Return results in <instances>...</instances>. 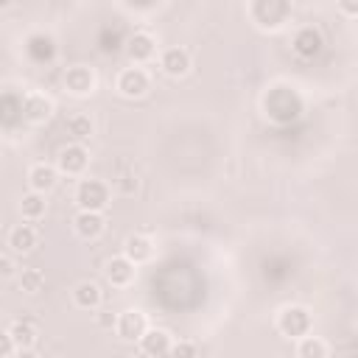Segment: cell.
<instances>
[{"instance_id":"22","label":"cell","mask_w":358,"mask_h":358,"mask_svg":"<svg viewBox=\"0 0 358 358\" xmlns=\"http://www.w3.org/2000/svg\"><path fill=\"white\" fill-rule=\"evenodd\" d=\"M20 213H22V218H31V221L42 218L45 215V196L42 193H25L20 199Z\"/></svg>"},{"instance_id":"7","label":"cell","mask_w":358,"mask_h":358,"mask_svg":"<svg viewBox=\"0 0 358 358\" xmlns=\"http://www.w3.org/2000/svg\"><path fill=\"white\" fill-rule=\"evenodd\" d=\"M25 53H28L31 62L48 64V62H53V56H56V42H53V36H48V34H31V36L25 39Z\"/></svg>"},{"instance_id":"12","label":"cell","mask_w":358,"mask_h":358,"mask_svg":"<svg viewBox=\"0 0 358 358\" xmlns=\"http://www.w3.org/2000/svg\"><path fill=\"white\" fill-rule=\"evenodd\" d=\"M171 347H173V341H171V336H168L165 330H145V336L140 338V350H143L145 355H151V358L168 355Z\"/></svg>"},{"instance_id":"3","label":"cell","mask_w":358,"mask_h":358,"mask_svg":"<svg viewBox=\"0 0 358 358\" xmlns=\"http://www.w3.org/2000/svg\"><path fill=\"white\" fill-rule=\"evenodd\" d=\"M76 201H78L81 210L101 213L109 204V187H106V182H101V179H81L78 187H76Z\"/></svg>"},{"instance_id":"21","label":"cell","mask_w":358,"mask_h":358,"mask_svg":"<svg viewBox=\"0 0 358 358\" xmlns=\"http://www.w3.org/2000/svg\"><path fill=\"white\" fill-rule=\"evenodd\" d=\"M6 333L17 341V347H31V344L36 341V324H34L31 319H17V322H11Z\"/></svg>"},{"instance_id":"25","label":"cell","mask_w":358,"mask_h":358,"mask_svg":"<svg viewBox=\"0 0 358 358\" xmlns=\"http://www.w3.org/2000/svg\"><path fill=\"white\" fill-rule=\"evenodd\" d=\"M22 103H25V98H17L14 92H6V95H3V106H0V109H3V115H0V117H3V123H6V126H11L17 115L22 117Z\"/></svg>"},{"instance_id":"14","label":"cell","mask_w":358,"mask_h":358,"mask_svg":"<svg viewBox=\"0 0 358 358\" xmlns=\"http://www.w3.org/2000/svg\"><path fill=\"white\" fill-rule=\"evenodd\" d=\"M73 227L81 238H98L103 232V215L101 213H90V210H81L76 218H73Z\"/></svg>"},{"instance_id":"31","label":"cell","mask_w":358,"mask_h":358,"mask_svg":"<svg viewBox=\"0 0 358 358\" xmlns=\"http://www.w3.org/2000/svg\"><path fill=\"white\" fill-rule=\"evenodd\" d=\"M0 271H3V274H6V277H8V274H11V271H14V266H11V257H6V255H3V257H0Z\"/></svg>"},{"instance_id":"33","label":"cell","mask_w":358,"mask_h":358,"mask_svg":"<svg viewBox=\"0 0 358 358\" xmlns=\"http://www.w3.org/2000/svg\"><path fill=\"white\" fill-rule=\"evenodd\" d=\"M17 358H39V355H36V352H34L31 347H20V352H17Z\"/></svg>"},{"instance_id":"11","label":"cell","mask_w":358,"mask_h":358,"mask_svg":"<svg viewBox=\"0 0 358 358\" xmlns=\"http://www.w3.org/2000/svg\"><path fill=\"white\" fill-rule=\"evenodd\" d=\"M50 115H53V103H50L45 95H39V92L25 95V103H22V117H25L28 123H45Z\"/></svg>"},{"instance_id":"15","label":"cell","mask_w":358,"mask_h":358,"mask_svg":"<svg viewBox=\"0 0 358 358\" xmlns=\"http://www.w3.org/2000/svg\"><path fill=\"white\" fill-rule=\"evenodd\" d=\"M162 70L168 76H185L190 70V56L185 48H168L162 53Z\"/></svg>"},{"instance_id":"32","label":"cell","mask_w":358,"mask_h":358,"mask_svg":"<svg viewBox=\"0 0 358 358\" xmlns=\"http://www.w3.org/2000/svg\"><path fill=\"white\" fill-rule=\"evenodd\" d=\"M98 324H101V327H112V324H117V322H115V316L101 313V316H98Z\"/></svg>"},{"instance_id":"30","label":"cell","mask_w":358,"mask_h":358,"mask_svg":"<svg viewBox=\"0 0 358 358\" xmlns=\"http://www.w3.org/2000/svg\"><path fill=\"white\" fill-rule=\"evenodd\" d=\"M338 8H341L344 14H358V3H355V0H341Z\"/></svg>"},{"instance_id":"5","label":"cell","mask_w":358,"mask_h":358,"mask_svg":"<svg viewBox=\"0 0 358 358\" xmlns=\"http://www.w3.org/2000/svg\"><path fill=\"white\" fill-rule=\"evenodd\" d=\"M117 90L126 95V98H140L148 92V73L140 70V67H126L120 76H117Z\"/></svg>"},{"instance_id":"1","label":"cell","mask_w":358,"mask_h":358,"mask_svg":"<svg viewBox=\"0 0 358 358\" xmlns=\"http://www.w3.org/2000/svg\"><path fill=\"white\" fill-rule=\"evenodd\" d=\"M263 103H266L268 117L277 120V123H291V120H296L299 112H302V98H299L294 90H288V87H274V90H268V95H266Z\"/></svg>"},{"instance_id":"19","label":"cell","mask_w":358,"mask_h":358,"mask_svg":"<svg viewBox=\"0 0 358 358\" xmlns=\"http://www.w3.org/2000/svg\"><path fill=\"white\" fill-rule=\"evenodd\" d=\"M28 182H31L34 193H45L56 185V168L53 165H34L28 173Z\"/></svg>"},{"instance_id":"23","label":"cell","mask_w":358,"mask_h":358,"mask_svg":"<svg viewBox=\"0 0 358 358\" xmlns=\"http://www.w3.org/2000/svg\"><path fill=\"white\" fill-rule=\"evenodd\" d=\"M296 355H299V358H324V355H327V347H324L322 338H316V336H305V338H299Z\"/></svg>"},{"instance_id":"6","label":"cell","mask_w":358,"mask_h":358,"mask_svg":"<svg viewBox=\"0 0 358 358\" xmlns=\"http://www.w3.org/2000/svg\"><path fill=\"white\" fill-rule=\"evenodd\" d=\"M87 148L81 145V143H73V145H64L62 151H59V159H56V165H59V171L62 173H67V176H76V173H81L84 168H87Z\"/></svg>"},{"instance_id":"4","label":"cell","mask_w":358,"mask_h":358,"mask_svg":"<svg viewBox=\"0 0 358 358\" xmlns=\"http://www.w3.org/2000/svg\"><path fill=\"white\" fill-rule=\"evenodd\" d=\"M310 324H313L310 310L302 308V305H288V308L280 313V319H277L280 333L288 336V338H305V336L310 333Z\"/></svg>"},{"instance_id":"13","label":"cell","mask_w":358,"mask_h":358,"mask_svg":"<svg viewBox=\"0 0 358 358\" xmlns=\"http://www.w3.org/2000/svg\"><path fill=\"white\" fill-rule=\"evenodd\" d=\"M106 280H109L112 285H129V282L134 280V263H131L126 255L112 257V260L106 263Z\"/></svg>"},{"instance_id":"18","label":"cell","mask_w":358,"mask_h":358,"mask_svg":"<svg viewBox=\"0 0 358 358\" xmlns=\"http://www.w3.org/2000/svg\"><path fill=\"white\" fill-rule=\"evenodd\" d=\"M8 246L14 249V252H31L34 246H36V229L31 227V224H20V227H14L11 232H8Z\"/></svg>"},{"instance_id":"2","label":"cell","mask_w":358,"mask_h":358,"mask_svg":"<svg viewBox=\"0 0 358 358\" xmlns=\"http://www.w3.org/2000/svg\"><path fill=\"white\" fill-rule=\"evenodd\" d=\"M249 14L260 28L274 31L291 17V6L285 0H257V3L249 6Z\"/></svg>"},{"instance_id":"20","label":"cell","mask_w":358,"mask_h":358,"mask_svg":"<svg viewBox=\"0 0 358 358\" xmlns=\"http://www.w3.org/2000/svg\"><path fill=\"white\" fill-rule=\"evenodd\" d=\"M73 302H76L78 308H84V310L98 308V305H101V288H98L95 282H78V285L73 288Z\"/></svg>"},{"instance_id":"10","label":"cell","mask_w":358,"mask_h":358,"mask_svg":"<svg viewBox=\"0 0 358 358\" xmlns=\"http://www.w3.org/2000/svg\"><path fill=\"white\" fill-rule=\"evenodd\" d=\"M115 327H117L120 338H126V341H134L137 338L140 341L145 336V316L140 310H123Z\"/></svg>"},{"instance_id":"16","label":"cell","mask_w":358,"mask_h":358,"mask_svg":"<svg viewBox=\"0 0 358 358\" xmlns=\"http://www.w3.org/2000/svg\"><path fill=\"white\" fill-rule=\"evenodd\" d=\"M151 252H154V246H151V241L145 238V235H129L126 238V243H123V255L137 266V263H145L148 257H151Z\"/></svg>"},{"instance_id":"9","label":"cell","mask_w":358,"mask_h":358,"mask_svg":"<svg viewBox=\"0 0 358 358\" xmlns=\"http://www.w3.org/2000/svg\"><path fill=\"white\" fill-rule=\"evenodd\" d=\"M64 87H67L73 95H87V92H92V87H95V76H92L90 67L76 64V67H70V70L64 73Z\"/></svg>"},{"instance_id":"28","label":"cell","mask_w":358,"mask_h":358,"mask_svg":"<svg viewBox=\"0 0 358 358\" xmlns=\"http://www.w3.org/2000/svg\"><path fill=\"white\" fill-rule=\"evenodd\" d=\"M115 185H117L123 193H131V190L137 187V179H134L131 173H123V176H117V179H115Z\"/></svg>"},{"instance_id":"17","label":"cell","mask_w":358,"mask_h":358,"mask_svg":"<svg viewBox=\"0 0 358 358\" xmlns=\"http://www.w3.org/2000/svg\"><path fill=\"white\" fill-rule=\"evenodd\" d=\"M154 39L148 36V34H134V36H129V42H126V53H129V59L131 62H145V59H151L154 56Z\"/></svg>"},{"instance_id":"26","label":"cell","mask_w":358,"mask_h":358,"mask_svg":"<svg viewBox=\"0 0 358 358\" xmlns=\"http://www.w3.org/2000/svg\"><path fill=\"white\" fill-rule=\"evenodd\" d=\"M42 285H45V274L39 268H22L20 271V288L25 294H36V291H42Z\"/></svg>"},{"instance_id":"29","label":"cell","mask_w":358,"mask_h":358,"mask_svg":"<svg viewBox=\"0 0 358 358\" xmlns=\"http://www.w3.org/2000/svg\"><path fill=\"white\" fill-rule=\"evenodd\" d=\"M3 347H0V352H3V358H14V347H17V341L8 336V333H3Z\"/></svg>"},{"instance_id":"27","label":"cell","mask_w":358,"mask_h":358,"mask_svg":"<svg viewBox=\"0 0 358 358\" xmlns=\"http://www.w3.org/2000/svg\"><path fill=\"white\" fill-rule=\"evenodd\" d=\"M168 358H196V344L193 341H176L171 347Z\"/></svg>"},{"instance_id":"24","label":"cell","mask_w":358,"mask_h":358,"mask_svg":"<svg viewBox=\"0 0 358 358\" xmlns=\"http://www.w3.org/2000/svg\"><path fill=\"white\" fill-rule=\"evenodd\" d=\"M67 131L81 143V140H90V134H92V120H90V115H81V112H76L70 120H67Z\"/></svg>"},{"instance_id":"8","label":"cell","mask_w":358,"mask_h":358,"mask_svg":"<svg viewBox=\"0 0 358 358\" xmlns=\"http://www.w3.org/2000/svg\"><path fill=\"white\" fill-rule=\"evenodd\" d=\"M322 34L313 28V25H305V28H299L296 31V36H294V50H296V56H302V59H313L319 50H322Z\"/></svg>"}]
</instances>
